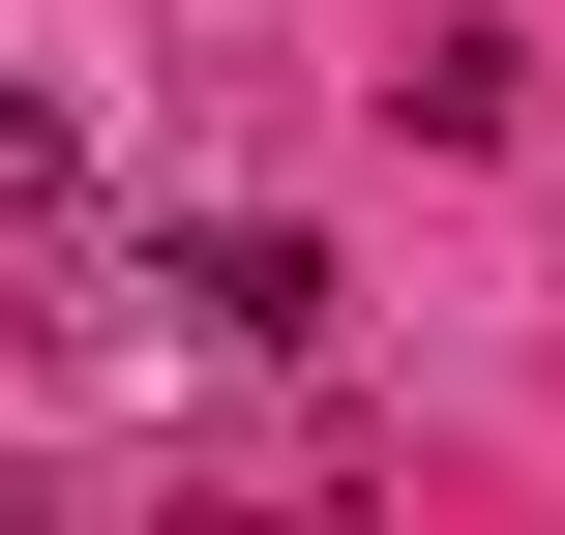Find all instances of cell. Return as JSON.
Masks as SVG:
<instances>
[{"label":"cell","instance_id":"2","mask_svg":"<svg viewBox=\"0 0 565 535\" xmlns=\"http://www.w3.org/2000/svg\"><path fill=\"white\" fill-rule=\"evenodd\" d=\"M387 119H417V149H507V119H536V30H417Z\"/></svg>","mask_w":565,"mask_h":535},{"label":"cell","instance_id":"1","mask_svg":"<svg viewBox=\"0 0 565 535\" xmlns=\"http://www.w3.org/2000/svg\"><path fill=\"white\" fill-rule=\"evenodd\" d=\"M119 298H149L179 357H328V238H298V208H209V238H149Z\"/></svg>","mask_w":565,"mask_h":535},{"label":"cell","instance_id":"3","mask_svg":"<svg viewBox=\"0 0 565 535\" xmlns=\"http://www.w3.org/2000/svg\"><path fill=\"white\" fill-rule=\"evenodd\" d=\"M30 208H60V89H0V238H30Z\"/></svg>","mask_w":565,"mask_h":535}]
</instances>
